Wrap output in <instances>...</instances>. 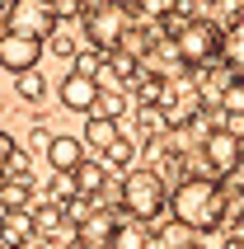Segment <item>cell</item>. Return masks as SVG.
<instances>
[{
  "label": "cell",
  "mask_w": 244,
  "mask_h": 249,
  "mask_svg": "<svg viewBox=\"0 0 244 249\" xmlns=\"http://www.w3.org/2000/svg\"><path fill=\"white\" fill-rule=\"evenodd\" d=\"M226 188L211 174H183L169 193V216L183 221L188 231H216L226 226Z\"/></svg>",
  "instance_id": "1"
},
{
  "label": "cell",
  "mask_w": 244,
  "mask_h": 249,
  "mask_svg": "<svg viewBox=\"0 0 244 249\" xmlns=\"http://www.w3.org/2000/svg\"><path fill=\"white\" fill-rule=\"evenodd\" d=\"M169 212V183H164L160 169H127L122 174V216H136V221L155 226Z\"/></svg>",
  "instance_id": "2"
},
{
  "label": "cell",
  "mask_w": 244,
  "mask_h": 249,
  "mask_svg": "<svg viewBox=\"0 0 244 249\" xmlns=\"http://www.w3.org/2000/svg\"><path fill=\"white\" fill-rule=\"evenodd\" d=\"M221 42H226V28L207 14H192L188 24L174 33V47L183 56V66H207V61H221Z\"/></svg>",
  "instance_id": "3"
},
{
  "label": "cell",
  "mask_w": 244,
  "mask_h": 249,
  "mask_svg": "<svg viewBox=\"0 0 244 249\" xmlns=\"http://www.w3.org/2000/svg\"><path fill=\"white\" fill-rule=\"evenodd\" d=\"M132 24H136V19H132V5H122V0H108V5H89V10L80 14L85 38L94 42V47H104V52H118Z\"/></svg>",
  "instance_id": "4"
},
{
  "label": "cell",
  "mask_w": 244,
  "mask_h": 249,
  "mask_svg": "<svg viewBox=\"0 0 244 249\" xmlns=\"http://www.w3.org/2000/svg\"><path fill=\"white\" fill-rule=\"evenodd\" d=\"M56 24H61V19H56L52 0H10V5H5V28H14V33L47 38Z\"/></svg>",
  "instance_id": "5"
},
{
  "label": "cell",
  "mask_w": 244,
  "mask_h": 249,
  "mask_svg": "<svg viewBox=\"0 0 244 249\" xmlns=\"http://www.w3.org/2000/svg\"><path fill=\"white\" fill-rule=\"evenodd\" d=\"M202 155H207V165H211L216 179H230L235 165L244 160V141L235 137L226 123H221V127H207V132H202Z\"/></svg>",
  "instance_id": "6"
},
{
  "label": "cell",
  "mask_w": 244,
  "mask_h": 249,
  "mask_svg": "<svg viewBox=\"0 0 244 249\" xmlns=\"http://www.w3.org/2000/svg\"><path fill=\"white\" fill-rule=\"evenodd\" d=\"M118 226H122V212H113V207L99 202V207L75 226V245L80 249H113L118 245Z\"/></svg>",
  "instance_id": "7"
},
{
  "label": "cell",
  "mask_w": 244,
  "mask_h": 249,
  "mask_svg": "<svg viewBox=\"0 0 244 249\" xmlns=\"http://www.w3.org/2000/svg\"><path fill=\"white\" fill-rule=\"evenodd\" d=\"M42 61V38H28V33H14V28H5L0 33V71H28Z\"/></svg>",
  "instance_id": "8"
},
{
  "label": "cell",
  "mask_w": 244,
  "mask_h": 249,
  "mask_svg": "<svg viewBox=\"0 0 244 249\" xmlns=\"http://www.w3.org/2000/svg\"><path fill=\"white\" fill-rule=\"evenodd\" d=\"M94 94H99V80L94 75H80V71H70L66 80L56 85V104L70 108V113H80V118L94 108Z\"/></svg>",
  "instance_id": "9"
},
{
  "label": "cell",
  "mask_w": 244,
  "mask_h": 249,
  "mask_svg": "<svg viewBox=\"0 0 244 249\" xmlns=\"http://www.w3.org/2000/svg\"><path fill=\"white\" fill-rule=\"evenodd\" d=\"M85 141L70 137V132H56V137H47V169H75L85 160Z\"/></svg>",
  "instance_id": "10"
},
{
  "label": "cell",
  "mask_w": 244,
  "mask_h": 249,
  "mask_svg": "<svg viewBox=\"0 0 244 249\" xmlns=\"http://www.w3.org/2000/svg\"><path fill=\"white\" fill-rule=\"evenodd\" d=\"M89 113H104V118H127L132 113V94H127V85H99V94H94V108Z\"/></svg>",
  "instance_id": "11"
},
{
  "label": "cell",
  "mask_w": 244,
  "mask_h": 249,
  "mask_svg": "<svg viewBox=\"0 0 244 249\" xmlns=\"http://www.w3.org/2000/svg\"><path fill=\"white\" fill-rule=\"evenodd\" d=\"M99 160H104L113 174H127V169L136 165V141H132V132H118V137L99 151Z\"/></svg>",
  "instance_id": "12"
},
{
  "label": "cell",
  "mask_w": 244,
  "mask_h": 249,
  "mask_svg": "<svg viewBox=\"0 0 244 249\" xmlns=\"http://www.w3.org/2000/svg\"><path fill=\"white\" fill-rule=\"evenodd\" d=\"M47 75H42L38 66H28V71H14V94H19V104H28V108H38L42 99H47Z\"/></svg>",
  "instance_id": "13"
},
{
  "label": "cell",
  "mask_w": 244,
  "mask_h": 249,
  "mask_svg": "<svg viewBox=\"0 0 244 249\" xmlns=\"http://www.w3.org/2000/svg\"><path fill=\"white\" fill-rule=\"evenodd\" d=\"M0 235H5V245H24V240H33V235H38L33 207H10V212H5V221H0Z\"/></svg>",
  "instance_id": "14"
},
{
  "label": "cell",
  "mask_w": 244,
  "mask_h": 249,
  "mask_svg": "<svg viewBox=\"0 0 244 249\" xmlns=\"http://www.w3.org/2000/svg\"><path fill=\"white\" fill-rule=\"evenodd\" d=\"M118 137V118H104V113H85V151H104V146H108V141Z\"/></svg>",
  "instance_id": "15"
},
{
  "label": "cell",
  "mask_w": 244,
  "mask_h": 249,
  "mask_svg": "<svg viewBox=\"0 0 244 249\" xmlns=\"http://www.w3.org/2000/svg\"><path fill=\"white\" fill-rule=\"evenodd\" d=\"M221 61L230 66V75H240V80H244V14L235 19L230 28H226V42H221Z\"/></svg>",
  "instance_id": "16"
},
{
  "label": "cell",
  "mask_w": 244,
  "mask_h": 249,
  "mask_svg": "<svg viewBox=\"0 0 244 249\" xmlns=\"http://www.w3.org/2000/svg\"><path fill=\"white\" fill-rule=\"evenodd\" d=\"M75 193H80V188H75V169H52L47 183H42V197H47V202H61V207H66Z\"/></svg>",
  "instance_id": "17"
},
{
  "label": "cell",
  "mask_w": 244,
  "mask_h": 249,
  "mask_svg": "<svg viewBox=\"0 0 244 249\" xmlns=\"http://www.w3.org/2000/svg\"><path fill=\"white\" fill-rule=\"evenodd\" d=\"M104 183H108V165H89V160H80V165H75V188H80L85 197H99V188H104Z\"/></svg>",
  "instance_id": "18"
},
{
  "label": "cell",
  "mask_w": 244,
  "mask_h": 249,
  "mask_svg": "<svg viewBox=\"0 0 244 249\" xmlns=\"http://www.w3.org/2000/svg\"><path fill=\"white\" fill-rule=\"evenodd\" d=\"M211 108H221V118H230V113H244V80H240V75H230V80L216 89Z\"/></svg>",
  "instance_id": "19"
},
{
  "label": "cell",
  "mask_w": 244,
  "mask_h": 249,
  "mask_svg": "<svg viewBox=\"0 0 244 249\" xmlns=\"http://www.w3.org/2000/svg\"><path fill=\"white\" fill-rule=\"evenodd\" d=\"M192 235H197V231H188L183 221H174V216H169V226H160V231L150 235V245H155V249H183Z\"/></svg>",
  "instance_id": "20"
},
{
  "label": "cell",
  "mask_w": 244,
  "mask_h": 249,
  "mask_svg": "<svg viewBox=\"0 0 244 249\" xmlns=\"http://www.w3.org/2000/svg\"><path fill=\"white\" fill-rule=\"evenodd\" d=\"M104 47H94V42H89V47H75V52H70V71H80V75H94L99 80V71H104Z\"/></svg>",
  "instance_id": "21"
},
{
  "label": "cell",
  "mask_w": 244,
  "mask_h": 249,
  "mask_svg": "<svg viewBox=\"0 0 244 249\" xmlns=\"http://www.w3.org/2000/svg\"><path fill=\"white\" fill-rule=\"evenodd\" d=\"M52 10H56V19H80L85 0H52Z\"/></svg>",
  "instance_id": "22"
},
{
  "label": "cell",
  "mask_w": 244,
  "mask_h": 249,
  "mask_svg": "<svg viewBox=\"0 0 244 249\" xmlns=\"http://www.w3.org/2000/svg\"><path fill=\"white\" fill-rule=\"evenodd\" d=\"M19 151V141H14V132H0V165H10V155Z\"/></svg>",
  "instance_id": "23"
},
{
  "label": "cell",
  "mask_w": 244,
  "mask_h": 249,
  "mask_svg": "<svg viewBox=\"0 0 244 249\" xmlns=\"http://www.w3.org/2000/svg\"><path fill=\"white\" fill-rule=\"evenodd\" d=\"M230 179H235V183H240V188H244V160H240V165H235V174H230Z\"/></svg>",
  "instance_id": "24"
},
{
  "label": "cell",
  "mask_w": 244,
  "mask_h": 249,
  "mask_svg": "<svg viewBox=\"0 0 244 249\" xmlns=\"http://www.w3.org/2000/svg\"><path fill=\"white\" fill-rule=\"evenodd\" d=\"M89 5H108V0H85V10H89Z\"/></svg>",
  "instance_id": "25"
},
{
  "label": "cell",
  "mask_w": 244,
  "mask_h": 249,
  "mask_svg": "<svg viewBox=\"0 0 244 249\" xmlns=\"http://www.w3.org/2000/svg\"><path fill=\"white\" fill-rule=\"evenodd\" d=\"M5 212H10V207H5V197H0V221H5Z\"/></svg>",
  "instance_id": "26"
},
{
  "label": "cell",
  "mask_w": 244,
  "mask_h": 249,
  "mask_svg": "<svg viewBox=\"0 0 244 249\" xmlns=\"http://www.w3.org/2000/svg\"><path fill=\"white\" fill-rule=\"evenodd\" d=\"M5 249H19V245H5Z\"/></svg>",
  "instance_id": "27"
}]
</instances>
